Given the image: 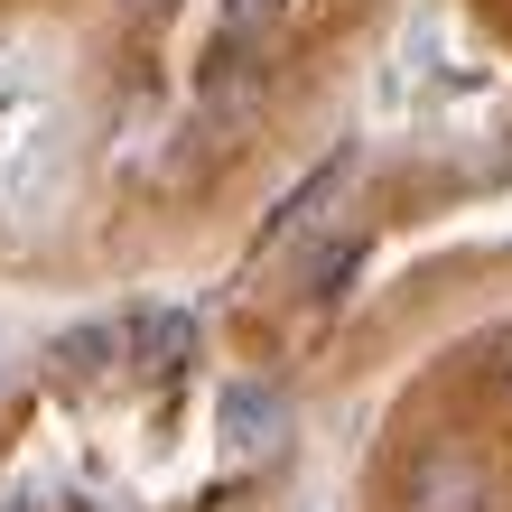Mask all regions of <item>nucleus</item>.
Returning a JSON list of instances; mask_svg holds the SVG:
<instances>
[{
    "label": "nucleus",
    "instance_id": "nucleus-1",
    "mask_svg": "<svg viewBox=\"0 0 512 512\" xmlns=\"http://www.w3.org/2000/svg\"><path fill=\"white\" fill-rule=\"evenodd\" d=\"M494 503H503L494 466L475 457V447H457V438L419 447L410 475H401V512H494Z\"/></svg>",
    "mask_w": 512,
    "mask_h": 512
},
{
    "label": "nucleus",
    "instance_id": "nucleus-2",
    "mask_svg": "<svg viewBox=\"0 0 512 512\" xmlns=\"http://www.w3.org/2000/svg\"><path fill=\"white\" fill-rule=\"evenodd\" d=\"M215 419H224V457H270L280 429H289V401H280L270 382H224Z\"/></svg>",
    "mask_w": 512,
    "mask_h": 512
},
{
    "label": "nucleus",
    "instance_id": "nucleus-3",
    "mask_svg": "<svg viewBox=\"0 0 512 512\" xmlns=\"http://www.w3.org/2000/svg\"><path fill=\"white\" fill-rule=\"evenodd\" d=\"M122 336L140 345V364H177V354L196 345V317H177V308H149V317H131Z\"/></svg>",
    "mask_w": 512,
    "mask_h": 512
},
{
    "label": "nucleus",
    "instance_id": "nucleus-4",
    "mask_svg": "<svg viewBox=\"0 0 512 512\" xmlns=\"http://www.w3.org/2000/svg\"><path fill=\"white\" fill-rule=\"evenodd\" d=\"M494 382H503V391H512V336H503V345H494Z\"/></svg>",
    "mask_w": 512,
    "mask_h": 512
}]
</instances>
